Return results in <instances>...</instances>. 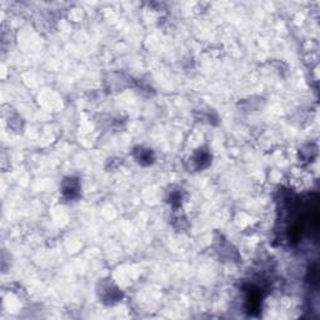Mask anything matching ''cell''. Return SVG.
<instances>
[{"instance_id":"1","label":"cell","mask_w":320,"mask_h":320,"mask_svg":"<svg viewBox=\"0 0 320 320\" xmlns=\"http://www.w3.org/2000/svg\"><path fill=\"white\" fill-rule=\"evenodd\" d=\"M99 297H101V301L108 305H113V304L118 303L123 298L122 292L111 283H101Z\"/></svg>"},{"instance_id":"2","label":"cell","mask_w":320,"mask_h":320,"mask_svg":"<svg viewBox=\"0 0 320 320\" xmlns=\"http://www.w3.org/2000/svg\"><path fill=\"white\" fill-rule=\"evenodd\" d=\"M61 193L66 200H74L80 195V183L76 178H66L61 184Z\"/></svg>"},{"instance_id":"3","label":"cell","mask_w":320,"mask_h":320,"mask_svg":"<svg viewBox=\"0 0 320 320\" xmlns=\"http://www.w3.org/2000/svg\"><path fill=\"white\" fill-rule=\"evenodd\" d=\"M191 163H193L194 168L196 170L205 169V168L209 167V164L212 163V154L207 150V149H199L195 154L191 158Z\"/></svg>"},{"instance_id":"4","label":"cell","mask_w":320,"mask_h":320,"mask_svg":"<svg viewBox=\"0 0 320 320\" xmlns=\"http://www.w3.org/2000/svg\"><path fill=\"white\" fill-rule=\"evenodd\" d=\"M134 158L138 163L141 165H150L154 163V153L150 150V149H145V148H139L134 149Z\"/></svg>"},{"instance_id":"5","label":"cell","mask_w":320,"mask_h":320,"mask_svg":"<svg viewBox=\"0 0 320 320\" xmlns=\"http://www.w3.org/2000/svg\"><path fill=\"white\" fill-rule=\"evenodd\" d=\"M169 203L174 208L180 207V204H181V193L180 191H172L169 195Z\"/></svg>"}]
</instances>
